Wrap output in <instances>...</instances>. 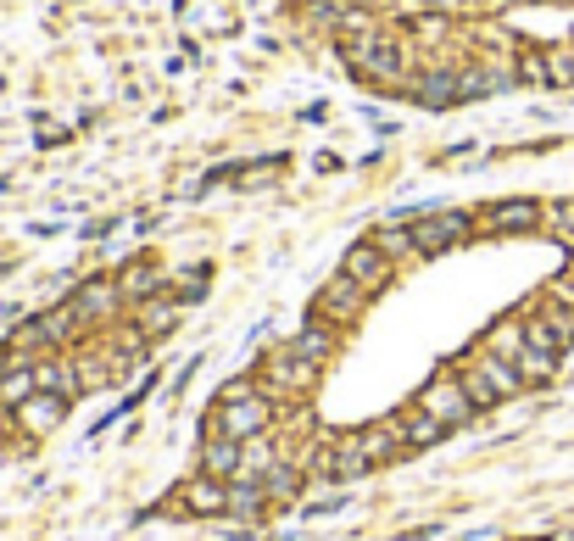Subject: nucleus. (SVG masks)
<instances>
[{
  "instance_id": "17",
  "label": "nucleus",
  "mask_w": 574,
  "mask_h": 541,
  "mask_svg": "<svg viewBox=\"0 0 574 541\" xmlns=\"http://www.w3.org/2000/svg\"><path fill=\"white\" fill-rule=\"evenodd\" d=\"M118 296H123V302H151V296H162V274L135 263V268L118 274Z\"/></svg>"
},
{
  "instance_id": "18",
  "label": "nucleus",
  "mask_w": 574,
  "mask_h": 541,
  "mask_svg": "<svg viewBox=\"0 0 574 541\" xmlns=\"http://www.w3.org/2000/svg\"><path fill=\"white\" fill-rule=\"evenodd\" d=\"M368 240H374L390 263H413V257H418V246H413V229H407V224H385V229H374Z\"/></svg>"
},
{
  "instance_id": "27",
  "label": "nucleus",
  "mask_w": 574,
  "mask_h": 541,
  "mask_svg": "<svg viewBox=\"0 0 574 541\" xmlns=\"http://www.w3.org/2000/svg\"><path fill=\"white\" fill-rule=\"evenodd\" d=\"M546 541H574V530H557V535H546Z\"/></svg>"
},
{
  "instance_id": "12",
  "label": "nucleus",
  "mask_w": 574,
  "mask_h": 541,
  "mask_svg": "<svg viewBox=\"0 0 574 541\" xmlns=\"http://www.w3.org/2000/svg\"><path fill=\"white\" fill-rule=\"evenodd\" d=\"M240 458H246V446L235 441V435H207V446H201V474H212V480H235L240 474Z\"/></svg>"
},
{
  "instance_id": "26",
  "label": "nucleus",
  "mask_w": 574,
  "mask_h": 541,
  "mask_svg": "<svg viewBox=\"0 0 574 541\" xmlns=\"http://www.w3.org/2000/svg\"><path fill=\"white\" fill-rule=\"evenodd\" d=\"M491 7L502 12V7H535V0H491Z\"/></svg>"
},
{
  "instance_id": "30",
  "label": "nucleus",
  "mask_w": 574,
  "mask_h": 541,
  "mask_svg": "<svg viewBox=\"0 0 574 541\" xmlns=\"http://www.w3.org/2000/svg\"><path fill=\"white\" fill-rule=\"evenodd\" d=\"M563 246H568V252H574V240H563Z\"/></svg>"
},
{
  "instance_id": "10",
  "label": "nucleus",
  "mask_w": 574,
  "mask_h": 541,
  "mask_svg": "<svg viewBox=\"0 0 574 541\" xmlns=\"http://www.w3.org/2000/svg\"><path fill=\"white\" fill-rule=\"evenodd\" d=\"M179 502H185V513H196V519H218V513H229V480L196 474V480L179 491Z\"/></svg>"
},
{
  "instance_id": "2",
  "label": "nucleus",
  "mask_w": 574,
  "mask_h": 541,
  "mask_svg": "<svg viewBox=\"0 0 574 541\" xmlns=\"http://www.w3.org/2000/svg\"><path fill=\"white\" fill-rule=\"evenodd\" d=\"M418 407L424 413H435L446 430H463L479 407H474V396H468V385H463V374H435L424 391H418Z\"/></svg>"
},
{
  "instance_id": "22",
  "label": "nucleus",
  "mask_w": 574,
  "mask_h": 541,
  "mask_svg": "<svg viewBox=\"0 0 574 541\" xmlns=\"http://www.w3.org/2000/svg\"><path fill=\"white\" fill-rule=\"evenodd\" d=\"M546 85L552 90L574 85V46H546Z\"/></svg>"
},
{
  "instance_id": "6",
  "label": "nucleus",
  "mask_w": 574,
  "mask_h": 541,
  "mask_svg": "<svg viewBox=\"0 0 574 541\" xmlns=\"http://www.w3.org/2000/svg\"><path fill=\"white\" fill-rule=\"evenodd\" d=\"M468 213H424V218H413L407 229H413V246H418V257H441V252H452L463 235H468Z\"/></svg>"
},
{
  "instance_id": "3",
  "label": "nucleus",
  "mask_w": 574,
  "mask_h": 541,
  "mask_svg": "<svg viewBox=\"0 0 574 541\" xmlns=\"http://www.w3.org/2000/svg\"><path fill=\"white\" fill-rule=\"evenodd\" d=\"M268 424H274V396H263V391L235 396V402H218V430L235 435V441H257Z\"/></svg>"
},
{
  "instance_id": "16",
  "label": "nucleus",
  "mask_w": 574,
  "mask_h": 541,
  "mask_svg": "<svg viewBox=\"0 0 574 541\" xmlns=\"http://www.w3.org/2000/svg\"><path fill=\"white\" fill-rule=\"evenodd\" d=\"M34 391H40V368L34 363H18L12 374H0V407H23Z\"/></svg>"
},
{
  "instance_id": "23",
  "label": "nucleus",
  "mask_w": 574,
  "mask_h": 541,
  "mask_svg": "<svg viewBox=\"0 0 574 541\" xmlns=\"http://www.w3.org/2000/svg\"><path fill=\"white\" fill-rule=\"evenodd\" d=\"M413 35H418L424 46H441V40H452V12H424V18L413 23Z\"/></svg>"
},
{
  "instance_id": "1",
  "label": "nucleus",
  "mask_w": 574,
  "mask_h": 541,
  "mask_svg": "<svg viewBox=\"0 0 574 541\" xmlns=\"http://www.w3.org/2000/svg\"><path fill=\"white\" fill-rule=\"evenodd\" d=\"M346 62L363 85H379V90H407L413 85V46L402 40H346Z\"/></svg>"
},
{
  "instance_id": "29",
  "label": "nucleus",
  "mask_w": 574,
  "mask_h": 541,
  "mask_svg": "<svg viewBox=\"0 0 574 541\" xmlns=\"http://www.w3.org/2000/svg\"><path fill=\"white\" fill-rule=\"evenodd\" d=\"M352 7H368V0H352Z\"/></svg>"
},
{
  "instance_id": "21",
  "label": "nucleus",
  "mask_w": 574,
  "mask_h": 541,
  "mask_svg": "<svg viewBox=\"0 0 574 541\" xmlns=\"http://www.w3.org/2000/svg\"><path fill=\"white\" fill-rule=\"evenodd\" d=\"M513 368L524 374V385H541V380H552V368H557V357H552V352H535V346L524 341V352L513 357Z\"/></svg>"
},
{
  "instance_id": "9",
  "label": "nucleus",
  "mask_w": 574,
  "mask_h": 541,
  "mask_svg": "<svg viewBox=\"0 0 574 541\" xmlns=\"http://www.w3.org/2000/svg\"><path fill=\"white\" fill-rule=\"evenodd\" d=\"M68 307L79 313V324H101V318H112V313L123 307V296H118V279H90V285H79Z\"/></svg>"
},
{
  "instance_id": "8",
  "label": "nucleus",
  "mask_w": 574,
  "mask_h": 541,
  "mask_svg": "<svg viewBox=\"0 0 574 541\" xmlns=\"http://www.w3.org/2000/svg\"><path fill=\"white\" fill-rule=\"evenodd\" d=\"M340 274H352V279H357V285H363V291L374 296V291H385V285H390V274H396V263H390V257H385V252H379L374 240H357V246L346 252V263H340Z\"/></svg>"
},
{
  "instance_id": "7",
  "label": "nucleus",
  "mask_w": 574,
  "mask_h": 541,
  "mask_svg": "<svg viewBox=\"0 0 574 541\" xmlns=\"http://www.w3.org/2000/svg\"><path fill=\"white\" fill-rule=\"evenodd\" d=\"M263 380H268L274 396H301V391L318 385V363H307V357H296V352L285 346V352L263 357Z\"/></svg>"
},
{
  "instance_id": "19",
  "label": "nucleus",
  "mask_w": 574,
  "mask_h": 541,
  "mask_svg": "<svg viewBox=\"0 0 574 541\" xmlns=\"http://www.w3.org/2000/svg\"><path fill=\"white\" fill-rule=\"evenodd\" d=\"M290 352H296V357H307V363H318V368H324V357H329V352H335V329H329V324H307V329H301V335H296V341H290Z\"/></svg>"
},
{
  "instance_id": "25",
  "label": "nucleus",
  "mask_w": 574,
  "mask_h": 541,
  "mask_svg": "<svg viewBox=\"0 0 574 541\" xmlns=\"http://www.w3.org/2000/svg\"><path fill=\"white\" fill-rule=\"evenodd\" d=\"M279 174H285V163H251V168H235L240 190H263V185H274Z\"/></svg>"
},
{
  "instance_id": "14",
  "label": "nucleus",
  "mask_w": 574,
  "mask_h": 541,
  "mask_svg": "<svg viewBox=\"0 0 574 541\" xmlns=\"http://www.w3.org/2000/svg\"><path fill=\"white\" fill-rule=\"evenodd\" d=\"M40 368V391H57V396H85L90 385H85V368L73 363V357H62V363H34Z\"/></svg>"
},
{
  "instance_id": "20",
  "label": "nucleus",
  "mask_w": 574,
  "mask_h": 541,
  "mask_svg": "<svg viewBox=\"0 0 574 541\" xmlns=\"http://www.w3.org/2000/svg\"><path fill=\"white\" fill-rule=\"evenodd\" d=\"M485 352H496V357H507V363H513V357L524 352V318H502V324L485 335Z\"/></svg>"
},
{
  "instance_id": "28",
  "label": "nucleus",
  "mask_w": 574,
  "mask_h": 541,
  "mask_svg": "<svg viewBox=\"0 0 574 541\" xmlns=\"http://www.w3.org/2000/svg\"><path fill=\"white\" fill-rule=\"evenodd\" d=\"M7 413H12V407H0V430H7Z\"/></svg>"
},
{
  "instance_id": "13",
  "label": "nucleus",
  "mask_w": 574,
  "mask_h": 541,
  "mask_svg": "<svg viewBox=\"0 0 574 541\" xmlns=\"http://www.w3.org/2000/svg\"><path fill=\"white\" fill-rule=\"evenodd\" d=\"M179 318H185V296H151V302H140L135 329H140L146 341H157V335H168Z\"/></svg>"
},
{
  "instance_id": "24",
  "label": "nucleus",
  "mask_w": 574,
  "mask_h": 541,
  "mask_svg": "<svg viewBox=\"0 0 574 541\" xmlns=\"http://www.w3.org/2000/svg\"><path fill=\"white\" fill-rule=\"evenodd\" d=\"M546 235L574 240V196H563V201H552V207H546Z\"/></svg>"
},
{
  "instance_id": "11",
  "label": "nucleus",
  "mask_w": 574,
  "mask_h": 541,
  "mask_svg": "<svg viewBox=\"0 0 574 541\" xmlns=\"http://www.w3.org/2000/svg\"><path fill=\"white\" fill-rule=\"evenodd\" d=\"M18 413V424L29 430V435H51L57 424H62V413H68V396H57V391H34L23 407H12Z\"/></svg>"
},
{
  "instance_id": "4",
  "label": "nucleus",
  "mask_w": 574,
  "mask_h": 541,
  "mask_svg": "<svg viewBox=\"0 0 574 541\" xmlns=\"http://www.w3.org/2000/svg\"><path fill=\"white\" fill-rule=\"evenodd\" d=\"M363 307H368V291H363L352 274H335V279L318 291V302H313V313H318L324 324H335V329L357 324V318H363Z\"/></svg>"
},
{
  "instance_id": "31",
  "label": "nucleus",
  "mask_w": 574,
  "mask_h": 541,
  "mask_svg": "<svg viewBox=\"0 0 574 541\" xmlns=\"http://www.w3.org/2000/svg\"><path fill=\"white\" fill-rule=\"evenodd\" d=\"M563 7H574V0H563Z\"/></svg>"
},
{
  "instance_id": "15",
  "label": "nucleus",
  "mask_w": 574,
  "mask_h": 541,
  "mask_svg": "<svg viewBox=\"0 0 574 541\" xmlns=\"http://www.w3.org/2000/svg\"><path fill=\"white\" fill-rule=\"evenodd\" d=\"M396 419H402V435H407V452H413V446H435V441H446V435H452V430H446V424H441L435 413H424L418 402H413L407 413H396Z\"/></svg>"
},
{
  "instance_id": "5",
  "label": "nucleus",
  "mask_w": 574,
  "mask_h": 541,
  "mask_svg": "<svg viewBox=\"0 0 574 541\" xmlns=\"http://www.w3.org/2000/svg\"><path fill=\"white\" fill-rule=\"evenodd\" d=\"M479 224H485V235H535L546 224V207L530 196H507V201H491L479 213Z\"/></svg>"
}]
</instances>
